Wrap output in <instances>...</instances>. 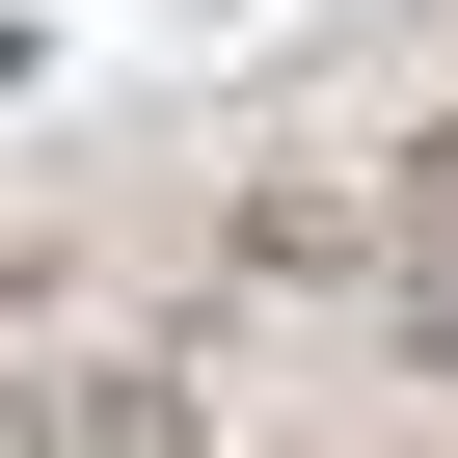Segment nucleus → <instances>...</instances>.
<instances>
[{
    "label": "nucleus",
    "mask_w": 458,
    "mask_h": 458,
    "mask_svg": "<svg viewBox=\"0 0 458 458\" xmlns=\"http://www.w3.org/2000/svg\"><path fill=\"white\" fill-rule=\"evenodd\" d=\"M377 189H404V243H431V270H458V108H431V135H404V162H377Z\"/></svg>",
    "instance_id": "obj_3"
},
{
    "label": "nucleus",
    "mask_w": 458,
    "mask_h": 458,
    "mask_svg": "<svg viewBox=\"0 0 458 458\" xmlns=\"http://www.w3.org/2000/svg\"><path fill=\"white\" fill-rule=\"evenodd\" d=\"M28 458H216V404H189V351H108V377L28 404Z\"/></svg>",
    "instance_id": "obj_2"
},
{
    "label": "nucleus",
    "mask_w": 458,
    "mask_h": 458,
    "mask_svg": "<svg viewBox=\"0 0 458 458\" xmlns=\"http://www.w3.org/2000/svg\"><path fill=\"white\" fill-rule=\"evenodd\" d=\"M216 270H243V297H377V270H404V189H351V162H243V189H216Z\"/></svg>",
    "instance_id": "obj_1"
}]
</instances>
